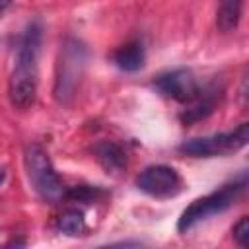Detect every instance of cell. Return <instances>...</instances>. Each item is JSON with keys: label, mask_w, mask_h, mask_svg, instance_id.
Returning a JSON list of instances; mask_svg holds the SVG:
<instances>
[{"label": "cell", "mask_w": 249, "mask_h": 249, "mask_svg": "<svg viewBox=\"0 0 249 249\" xmlns=\"http://www.w3.org/2000/svg\"><path fill=\"white\" fill-rule=\"evenodd\" d=\"M154 86L161 95L179 103H191L193 99H196L200 91L196 78L193 76L191 70H185V68H177L158 76Z\"/></svg>", "instance_id": "cell-7"}, {"label": "cell", "mask_w": 249, "mask_h": 249, "mask_svg": "<svg viewBox=\"0 0 249 249\" xmlns=\"http://www.w3.org/2000/svg\"><path fill=\"white\" fill-rule=\"evenodd\" d=\"M41 23L31 21L18 47L16 64L8 82V95L16 109H29L37 95V60L41 51Z\"/></svg>", "instance_id": "cell-1"}, {"label": "cell", "mask_w": 249, "mask_h": 249, "mask_svg": "<svg viewBox=\"0 0 249 249\" xmlns=\"http://www.w3.org/2000/svg\"><path fill=\"white\" fill-rule=\"evenodd\" d=\"M136 187L156 198H169L181 191V177L169 165H150L136 177Z\"/></svg>", "instance_id": "cell-6"}, {"label": "cell", "mask_w": 249, "mask_h": 249, "mask_svg": "<svg viewBox=\"0 0 249 249\" xmlns=\"http://www.w3.org/2000/svg\"><path fill=\"white\" fill-rule=\"evenodd\" d=\"M113 62L124 72H136L144 66V47L136 41L126 43L115 51Z\"/></svg>", "instance_id": "cell-10"}, {"label": "cell", "mask_w": 249, "mask_h": 249, "mask_svg": "<svg viewBox=\"0 0 249 249\" xmlns=\"http://www.w3.org/2000/svg\"><path fill=\"white\" fill-rule=\"evenodd\" d=\"M243 12V0H220L216 10V27L222 33L237 29Z\"/></svg>", "instance_id": "cell-9"}, {"label": "cell", "mask_w": 249, "mask_h": 249, "mask_svg": "<svg viewBox=\"0 0 249 249\" xmlns=\"http://www.w3.org/2000/svg\"><path fill=\"white\" fill-rule=\"evenodd\" d=\"M247 140H249V124L241 123L230 132L187 140L179 146V150L193 158H214V156H228L239 152L241 148L247 146Z\"/></svg>", "instance_id": "cell-5"}, {"label": "cell", "mask_w": 249, "mask_h": 249, "mask_svg": "<svg viewBox=\"0 0 249 249\" xmlns=\"http://www.w3.org/2000/svg\"><path fill=\"white\" fill-rule=\"evenodd\" d=\"M93 154L97 161L107 169V171H121L126 165V152L121 144L103 140L93 146Z\"/></svg>", "instance_id": "cell-8"}, {"label": "cell", "mask_w": 249, "mask_h": 249, "mask_svg": "<svg viewBox=\"0 0 249 249\" xmlns=\"http://www.w3.org/2000/svg\"><path fill=\"white\" fill-rule=\"evenodd\" d=\"M25 169H27V177L31 187L35 189V193L47 200V202H58L60 198H64V185L62 179L58 177V173L54 171L51 158L47 156L45 148L39 144H29L25 148Z\"/></svg>", "instance_id": "cell-3"}, {"label": "cell", "mask_w": 249, "mask_h": 249, "mask_svg": "<svg viewBox=\"0 0 249 249\" xmlns=\"http://www.w3.org/2000/svg\"><path fill=\"white\" fill-rule=\"evenodd\" d=\"M233 233V239L239 247H247V241H249V222H247V216H241L239 222L233 226L231 230Z\"/></svg>", "instance_id": "cell-13"}, {"label": "cell", "mask_w": 249, "mask_h": 249, "mask_svg": "<svg viewBox=\"0 0 249 249\" xmlns=\"http://www.w3.org/2000/svg\"><path fill=\"white\" fill-rule=\"evenodd\" d=\"M245 185H247V179L245 175H241L239 181H233V183H228L224 187H220L218 191L206 195V196H200L196 200H193L181 214L179 222H177V230L179 231H189L193 230L196 224L208 220L210 216L214 214H220L224 210H228L239 196L241 193L245 191Z\"/></svg>", "instance_id": "cell-2"}, {"label": "cell", "mask_w": 249, "mask_h": 249, "mask_svg": "<svg viewBox=\"0 0 249 249\" xmlns=\"http://www.w3.org/2000/svg\"><path fill=\"white\" fill-rule=\"evenodd\" d=\"M4 179H6V171H4V167H0V185L4 183Z\"/></svg>", "instance_id": "cell-14"}, {"label": "cell", "mask_w": 249, "mask_h": 249, "mask_svg": "<svg viewBox=\"0 0 249 249\" xmlns=\"http://www.w3.org/2000/svg\"><path fill=\"white\" fill-rule=\"evenodd\" d=\"M216 107V91L210 89V91H198L196 99L191 101V107L181 115V121L185 124H191V123H196L200 119H206Z\"/></svg>", "instance_id": "cell-11"}, {"label": "cell", "mask_w": 249, "mask_h": 249, "mask_svg": "<svg viewBox=\"0 0 249 249\" xmlns=\"http://www.w3.org/2000/svg\"><path fill=\"white\" fill-rule=\"evenodd\" d=\"M56 228L66 235H82L86 231V218L80 210L70 208V210H66L58 216Z\"/></svg>", "instance_id": "cell-12"}, {"label": "cell", "mask_w": 249, "mask_h": 249, "mask_svg": "<svg viewBox=\"0 0 249 249\" xmlns=\"http://www.w3.org/2000/svg\"><path fill=\"white\" fill-rule=\"evenodd\" d=\"M86 64V47L76 39H66L58 53L56 78H54V99L68 103L78 88Z\"/></svg>", "instance_id": "cell-4"}]
</instances>
